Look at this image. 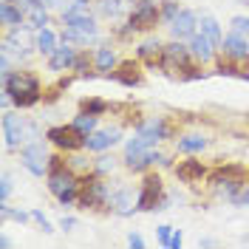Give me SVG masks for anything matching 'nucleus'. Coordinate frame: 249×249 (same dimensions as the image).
Returning <instances> with one entry per match:
<instances>
[{"mask_svg": "<svg viewBox=\"0 0 249 249\" xmlns=\"http://www.w3.org/2000/svg\"><path fill=\"white\" fill-rule=\"evenodd\" d=\"M3 136H6V144H23V142H29L37 136V127L34 124H26L17 113H3Z\"/></svg>", "mask_w": 249, "mask_h": 249, "instance_id": "obj_3", "label": "nucleus"}, {"mask_svg": "<svg viewBox=\"0 0 249 249\" xmlns=\"http://www.w3.org/2000/svg\"><path fill=\"white\" fill-rule=\"evenodd\" d=\"M201 34L204 37H210V40H213V46H224V37H221V29H218V23L215 20H213V17L210 15H204L201 17Z\"/></svg>", "mask_w": 249, "mask_h": 249, "instance_id": "obj_20", "label": "nucleus"}, {"mask_svg": "<svg viewBox=\"0 0 249 249\" xmlns=\"http://www.w3.org/2000/svg\"><path fill=\"white\" fill-rule=\"evenodd\" d=\"M46 136L54 142L57 147H62V150H77V147L85 144V133H79L74 124H68V127H51Z\"/></svg>", "mask_w": 249, "mask_h": 249, "instance_id": "obj_8", "label": "nucleus"}, {"mask_svg": "<svg viewBox=\"0 0 249 249\" xmlns=\"http://www.w3.org/2000/svg\"><path fill=\"white\" fill-rule=\"evenodd\" d=\"M110 204H113V210L119 213V215H127L130 213V207H133V201H130V196L127 193H116V196H110Z\"/></svg>", "mask_w": 249, "mask_h": 249, "instance_id": "obj_25", "label": "nucleus"}, {"mask_svg": "<svg viewBox=\"0 0 249 249\" xmlns=\"http://www.w3.org/2000/svg\"><path fill=\"white\" fill-rule=\"evenodd\" d=\"M113 77L119 79L122 85H139L142 82V74H139V65H136V62H122Z\"/></svg>", "mask_w": 249, "mask_h": 249, "instance_id": "obj_17", "label": "nucleus"}, {"mask_svg": "<svg viewBox=\"0 0 249 249\" xmlns=\"http://www.w3.org/2000/svg\"><path fill=\"white\" fill-rule=\"evenodd\" d=\"M161 178L159 176H147L142 196L136 198V210H161Z\"/></svg>", "mask_w": 249, "mask_h": 249, "instance_id": "obj_7", "label": "nucleus"}, {"mask_svg": "<svg viewBox=\"0 0 249 249\" xmlns=\"http://www.w3.org/2000/svg\"><path fill=\"white\" fill-rule=\"evenodd\" d=\"M159 139H153V136H144V133H139L136 139L127 142V147H124V156H133V153H144V150H150Z\"/></svg>", "mask_w": 249, "mask_h": 249, "instance_id": "obj_21", "label": "nucleus"}, {"mask_svg": "<svg viewBox=\"0 0 249 249\" xmlns=\"http://www.w3.org/2000/svg\"><path fill=\"white\" fill-rule=\"evenodd\" d=\"M178 12H181V9H178V3H176V0H164V12H161L164 20H173Z\"/></svg>", "mask_w": 249, "mask_h": 249, "instance_id": "obj_31", "label": "nucleus"}, {"mask_svg": "<svg viewBox=\"0 0 249 249\" xmlns=\"http://www.w3.org/2000/svg\"><path fill=\"white\" fill-rule=\"evenodd\" d=\"M37 48H40L43 54H54V48H57V37H54V31H48V29L37 31Z\"/></svg>", "mask_w": 249, "mask_h": 249, "instance_id": "obj_22", "label": "nucleus"}, {"mask_svg": "<svg viewBox=\"0 0 249 249\" xmlns=\"http://www.w3.org/2000/svg\"><path fill=\"white\" fill-rule=\"evenodd\" d=\"M170 238H173L170 227H159V244H161V247H170Z\"/></svg>", "mask_w": 249, "mask_h": 249, "instance_id": "obj_35", "label": "nucleus"}, {"mask_svg": "<svg viewBox=\"0 0 249 249\" xmlns=\"http://www.w3.org/2000/svg\"><path fill=\"white\" fill-rule=\"evenodd\" d=\"M15 6L23 12V15H29V12H34V9L40 6V0H15Z\"/></svg>", "mask_w": 249, "mask_h": 249, "instance_id": "obj_33", "label": "nucleus"}, {"mask_svg": "<svg viewBox=\"0 0 249 249\" xmlns=\"http://www.w3.org/2000/svg\"><path fill=\"white\" fill-rule=\"evenodd\" d=\"M190 54L196 57V60H213V54H215V46H213V40L210 37H204L201 31H196L193 37H190Z\"/></svg>", "mask_w": 249, "mask_h": 249, "instance_id": "obj_13", "label": "nucleus"}, {"mask_svg": "<svg viewBox=\"0 0 249 249\" xmlns=\"http://www.w3.org/2000/svg\"><path fill=\"white\" fill-rule=\"evenodd\" d=\"M127 244H130L133 249H142V247H144V241H142V235H136V232H130V238H127Z\"/></svg>", "mask_w": 249, "mask_h": 249, "instance_id": "obj_37", "label": "nucleus"}, {"mask_svg": "<svg viewBox=\"0 0 249 249\" xmlns=\"http://www.w3.org/2000/svg\"><path fill=\"white\" fill-rule=\"evenodd\" d=\"M74 60H77V54H74V48L71 46H57L54 48V54H51V68H74Z\"/></svg>", "mask_w": 249, "mask_h": 249, "instance_id": "obj_16", "label": "nucleus"}, {"mask_svg": "<svg viewBox=\"0 0 249 249\" xmlns=\"http://www.w3.org/2000/svg\"><path fill=\"white\" fill-rule=\"evenodd\" d=\"M20 159H23V167H26L29 173H34V176H43L46 167H48V161H51V159L46 156V150H43V144H37V142L29 144Z\"/></svg>", "mask_w": 249, "mask_h": 249, "instance_id": "obj_9", "label": "nucleus"}, {"mask_svg": "<svg viewBox=\"0 0 249 249\" xmlns=\"http://www.w3.org/2000/svg\"><path fill=\"white\" fill-rule=\"evenodd\" d=\"M232 31L241 37H249V17H232Z\"/></svg>", "mask_w": 249, "mask_h": 249, "instance_id": "obj_30", "label": "nucleus"}, {"mask_svg": "<svg viewBox=\"0 0 249 249\" xmlns=\"http://www.w3.org/2000/svg\"><path fill=\"white\" fill-rule=\"evenodd\" d=\"M170 247H173V249H178V247H181V232H173V238H170Z\"/></svg>", "mask_w": 249, "mask_h": 249, "instance_id": "obj_39", "label": "nucleus"}, {"mask_svg": "<svg viewBox=\"0 0 249 249\" xmlns=\"http://www.w3.org/2000/svg\"><path fill=\"white\" fill-rule=\"evenodd\" d=\"M124 9V0H99V12L105 17H119Z\"/></svg>", "mask_w": 249, "mask_h": 249, "instance_id": "obj_26", "label": "nucleus"}, {"mask_svg": "<svg viewBox=\"0 0 249 249\" xmlns=\"http://www.w3.org/2000/svg\"><path fill=\"white\" fill-rule=\"evenodd\" d=\"M247 3H249V0H247Z\"/></svg>", "mask_w": 249, "mask_h": 249, "instance_id": "obj_42", "label": "nucleus"}, {"mask_svg": "<svg viewBox=\"0 0 249 249\" xmlns=\"http://www.w3.org/2000/svg\"><path fill=\"white\" fill-rule=\"evenodd\" d=\"M0 20H3V26L20 29V26H23V20H26V15L15 6V0H3V6H0Z\"/></svg>", "mask_w": 249, "mask_h": 249, "instance_id": "obj_15", "label": "nucleus"}, {"mask_svg": "<svg viewBox=\"0 0 249 249\" xmlns=\"http://www.w3.org/2000/svg\"><path fill=\"white\" fill-rule=\"evenodd\" d=\"M204 147H207V139H201V136H184V139H178V150L181 153H198Z\"/></svg>", "mask_w": 249, "mask_h": 249, "instance_id": "obj_23", "label": "nucleus"}, {"mask_svg": "<svg viewBox=\"0 0 249 249\" xmlns=\"http://www.w3.org/2000/svg\"><path fill=\"white\" fill-rule=\"evenodd\" d=\"M74 224H77V221H74V218H62V230H71V227H74Z\"/></svg>", "mask_w": 249, "mask_h": 249, "instance_id": "obj_40", "label": "nucleus"}, {"mask_svg": "<svg viewBox=\"0 0 249 249\" xmlns=\"http://www.w3.org/2000/svg\"><path fill=\"white\" fill-rule=\"evenodd\" d=\"M82 110L96 116V113H105V110H108V105H105L102 99H91V102H82Z\"/></svg>", "mask_w": 249, "mask_h": 249, "instance_id": "obj_29", "label": "nucleus"}, {"mask_svg": "<svg viewBox=\"0 0 249 249\" xmlns=\"http://www.w3.org/2000/svg\"><path fill=\"white\" fill-rule=\"evenodd\" d=\"M74 127H77L79 133H85V136H88V133H93V127H96V116L82 110L77 119H74Z\"/></svg>", "mask_w": 249, "mask_h": 249, "instance_id": "obj_24", "label": "nucleus"}, {"mask_svg": "<svg viewBox=\"0 0 249 249\" xmlns=\"http://www.w3.org/2000/svg\"><path fill=\"white\" fill-rule=\"evenodd\" d=\"M40 3H43L46 9H60V6L65 3V0H40Z\"/></svg>", "mask_w": 249, "mask_h": 249, "instance_id": "obj_38", "label": "nucleus"}, {"mask_svg": "<svg viewBox=\"0 0 249 249\" xmlns=\"http://www.w3.org/2000/svg\"><path fill=\"white\" fill-rule=\"evenodd\" d=\"M196 26H198V23H196V15L187 12V9H181V12L170 20V31H173L176 40H190V37L196 34Z\"/></svg>", "mask_w": 249, "mask_h": 249, "instance_id": "obj_10", "label": "nucleus"}, {"mask_svg": "<svg viewBox=\"0 0 249 249\" xmlns=\"http://www.w3.org/2000/svg\"><path fill=\"white\" fill-rule=\"evenodd\" d=\"M147 164H167V156L156 153V150H144V153L127 156V167L130 170H144Z\"/></svg>", "mask_w": 249, "mask_h": 249, "instance_id": "obj_14", "label": "nucleus"}, {"mask_svg": "<svg viewBox=\"0 0 249 249\" xmlns=\"http://www.w3.org/2000/svg\"><path fill=\"white\" fill-rule=\"evenodd\" d=\"M48 190L60 198V204H74L79 198V181H77V176L71 170H54L51 176H48Z\"/></svg>", "mask_w": 249, "mask_h": 249, "instance_id": "obj_2", "label": "nucleus"}, {"mask_svg": "<svg viewBox=\"0 0 249 249\" xmlns=\"http://www.w3.org/2000/svg\"><path fill=\"white\" fill-rule=\"evenodd\" d=\"M108 201H110L108 187L102 184V181H96V178H85V181L79 184V204H82V207L99 210V207H105Z\"/></svg>", "mask_w": 249, "mask_h": 249, "instance_id": "obj_4", "label": "nucleus"}, {"mask_svg": "<svg viewBox=\"0 0 249 249\" xmlns=\"http://www.w3.org/2000/svg\"><path fill=\"white\" fill-rule=\"evenodd\" d=\"M113 65H116L113 51H110V48H99V51H96V68H99V71H110Z\"/></svg>", "mask_w": 249, "mask_h": 249, "instance_id": "obj_27", "label": "nucleus"}, {"mask_svg": "<svg viewBox=\"0 0 249 249\" xmlns=\"http://www.w3.org/2000/svg\"><path fill=\"white\" fill-rule=\"evenodd\" d=\"M144 3H153V6H161V3H164V0H144Z\"/></svg>", "mask_w": 249, "mask_h": 249, "instance_id": "obj_41", "label": "nucleus"}, {"mask_svg": "<svg viewBox=\"0 0 249 249\" xmlns=\"http://www.w3.org/2000/svg\"><path fill=\"white\" fill-rule=\"evenodd\" d=\"M139 133H144V136H153V139H167V124L161 122V119H150V122H144V124H139Z\"/></svg>", "mask_w": 249, "mask_h": 249, "instance_id": "obj_19", "label": "nucleus"}, {"mask_svg": "<svg viewBox=\"0 0 249 249\" xmlns=\"http://www.w3.org/2000/svg\"><path fill=\"white\" fill-rule=\"evenodd\" d=\"M119 142V130H93L85 136V147L93 150V153H99V150H108L110 144H116Z\"/></svg>", "mask_w": 249, "mask_h": 249, "instance_id": "obj_11", "label": "nucleus"}, {"mask_svg": "<svg viewBox=\"0 0 249 249\" xmlns=\"http://www.w3.org/2000/svg\"><path fill=\"white\" fill-rule=\"evenodd\" d=\"M31 218H34V221H37V224L43 227V232H54V230H51V224H48V218L43 215L40 210H34V213H31Z\"/></svg>", "mask_w": 249, "mask_h": 249, "instance_id": "obj_34", "label": "nucleus"}, {"mask_svg": "<svg viewBox=\"0 0 249 249\" xmlns=\"http://www.w3.org/2000/svg\"><path fill=\"white\" fill-rule=\"evenodd\" d=\"M161 51H164V46H159V43H144V46L139 48V54L144 57V60H150V62L161 60Z\"/></svg>", "mask_w": 249, "mask_h": 249, "instance_id": "obj_28", "label": "nucleus"}, {"mask_svg": "<svg viewBox=\"0 0 249 249\" xmlns=\"http://www.w3.org/2000/svg\"><path fill=\"white\" fill-rule=\"evenodd\" d=\"M9 193H12V178H9V176H3V178H0V204H6Z\"/></svg>", "mask_w": 249, "mask_h": 249, "instance_id": "obj_32", "label": "nucleus"}, {"mask_svg": "<svg viewBox=\"0 0 249 249\" xmlns=\"http://www.w3.org/2000/svg\"><path fill=\"white\" fill-rule=\"evenodd\" d=\"M249 37H241V34H227V37H224V54H227V57H232V60H247L249 57V43H247Z\"/></svg>", "mask_w": 249, "mask_h": 249, "instance_id": "obj_12", "label": "nucleus"}, {"mask_svg": "<svg viewBox=\"0 0 249 249\" xmlns=\"http://www.w3.org/2000/svg\"><path fill=\"white\" fill-rule=\"evenodd\" d=\"M176 176H178L181 181H187V184H193V181H198L204 176V167H201V161H181L178 170H176Z\"/></svg>", "mask_w": 249, "mask_h": 249, "instance_id": "obj_18", "label": "nucleus"}, {"mask_svg": "<svg viewBox=\"0 0 249 249\" xmlns=\"http://www.w3.org/2000/svg\"><path fill=\"white\" fill-rule=\"evenodd\" d=\"M159 17H161V15H159V6L142 0L139 6L133 9L130 20H127V31H147V29H153L156 23H159Z\"/></svg>", "mask_w": 249, "mask_h": 249, "instance_id": "obj_6", "label": "nucleus"}, {"mask_svg": "<svg viewBox=\"0 0 249 249\" xmlns=\"http://www.w3.org/2000/svg\"><path fill=\"white\" fill-rule=\"evenodd\" d=\"M3 93L17 108H31L40 102V79L34 74H26V71L9 74V77H3Z\"/></svg>", "mask_w": 249, "mask_h": 249, "instance_id": "obj_1", "label": "nucleus"}, {"mask_svg": "<svg viewBox=\"0 0 249 249\" xmlns=\"http://www.w3.org/2000/svg\"><path fill=\"white\" fill-rule=\"evenodd\" d=\"M190 46H181V43H170V46H164L161 51V60L159 65L161 68H167V71H190Z\"/></svg>", "mask_w": 249, "mask_h": 249, "instance_id": "obj_5", "label": "nucleus"}, {"mask_svg": "<svg viewBox=\"0 0 249 249\" xmlns=\"http://www.w3.org/2000/svg\"><path fill=\"white\" fill-rule=\"evenodd\" d=\"M108 170H113V159H99L96 173H108Z\"/></svg>", "mask_w": 249, "mask_h": 249, "instance_id": "obj_36", "label": "nucleus"}]
</instances>
